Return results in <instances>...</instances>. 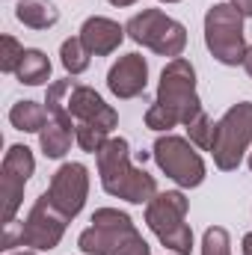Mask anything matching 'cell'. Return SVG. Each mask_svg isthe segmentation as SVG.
<instances>
[{"mask_svg":"<svg viewBox=\"0 0 252 255\" xmlns=\"http://www.w3.org/2000/svg\"><path fill=\"white\" fill-rule=\"evenodd\" d=\"M9 122L12 128L24 130V133H42V128L48 125V110L36 101H18L12 110H9Z\"/></svg>","mask_w":252,"mask_h":255,"instance_id":"2e32d148","label":"cell"},{"mask_svg":"<svg viewBox=\"0 0 252 255\" xmlns=\"http://www.w3.org/2000/svg\"><path fill=\"white\" fill-rule=\"evenodd\" d=\"M0 71H6V74H15L18 71V65L24 60V48L18 45V39H12V36H3L0 39Z\"/></svg>","mask_w":252,"mask_h":255,"instance_id":"7402d4cb","label":"cell"},{"mask_svg":"<svg viewBox=\"0 0 252 255\" xmlns=\"http://www.w3.org/2000/svg\"><path fill=\"white\" fill-rule=\"evenodd\" d=\"M71 139H74V133L63 128L57 119H51L48 125L42 128V133H39V142H42V151H45V157H63L65 151L71 148Z\"/></svg>","mask_w":252,"mask_h":255,"instance_id":"ac0fdd59","label":"cell"},{"mask_svg":"<svg viewBox=\"0 0 252 255\" xmlns=\"http://www.w3.org/2000/svg\"><path fill=\"white\" fill-rule=\"evenodd\" d=\"M98 175H101V187L110 196H119L133 205H148L157 193L154 178L145 169H136L130 163V145L122 136H113L101 145L98 151Z\"/></svg>","mask_w":252,"mask_h":255,"instance_id":"7a4b0ae2","label":"cell"},{"mask_svg":"<svg viewBox=\"0 0 252 255\" xmlns=\"http://www.w3.org/2000/svg\"><path fill=\"white\" fill-rule=\"evenodd\" d=\"M65 223H68V217L54 208V202L48 199V193H42L24 223L6 226L3 241H0V250L33 247V250L48 253V250L60 247V241H63V235H65Z\"/></svg>","mask_w":252,"mask_h":255,"instance_id":"5b68a950","label":"cell"},{"mask_svg":"<svg viewBox=\"0 0 252 255\" xmlns=\"http://www.w3.org/2000/svg\"><path fill=\"white\" fill-rule=\"evenodd\" d=\"M163 3H178V0H163Z\"/></svg>","mask_w":252,"mask_h":255,"instance_id":"83f0119b","label":"cell"},{"mask_svg":"<svg viewBox=\"0 0 252 255\" xmlns=\"http://www.w3.org/2000/svg\"><path fill=\"white\" fill-rule=\"evenodd\" d=\"M241 65L247 68V74H250V77H252V45H250V48H247V54H244V63H241Z\"/></svg>","mask_w":252,"mask_h":255,"instance_id":"cb8c5ba5","label":"cell"},{"mask_svg":"<svg viewBox=\"0 0 252 255\" xmlns=\"http://www.w3.org/2000/svg\"><path fill=\"white\" fill-rule=\"evenodd\" d=\"M113 6H130V3H136V0H110Z\"/></svg>","mask_w":252,"mask_h":255,"instance_id":"484cf974","label":"cell"},{"mask_svg":"<svg viewBox=\"0 0 252 255\" xmlns=\"http://www.w3.org/2000/svg\"><path fill=\"white\" fill-rule=\"evenodd\" d=\"M244 255H252V232L244 238Z\"/></svg>","mask_w":252,"mask_h":255,"instance_id":"d4e9b609","label":"cell"},{"mask_svg":"<svg viewBox=\"0 0 252 255\" xmlns=\"http://www.w3.org/2000/svg\"><path fill=\"white\" fill-rule=\"evenodd\" d=\"M187 133H190V142H193V145H199V148L211 151V145H214V133H217V125L211 122V116H208V113H202L199 119H193V122L187 125Z\"/></svg>","mask_w":252,"mask_h":255,"instance_id":"ffe728a7","label":"cell"},{"mask_svg":"<svg viewBox=\"0 0 252 255\" xmlns=\"http://www.w3.org/2000/svg\"><path fill=\"white\" fill-rule=\"evenodd\" d=\"M15 255H36V253H15Z\"/></svg>","mask_w":252,"mask_h":255,"instance_id":"4316f807","label":"cell"},{"mask_svg":"<svg viewBox=\"0 0 252 255\" xmlns=\"http://www.w3.org/2000/svg\"><path fill=\"white\" fill-rule=\"evenodd\" d=\"M250 142H252V104L241 101V104L229 107V113L217 122L214 145H211L214 163L223 172L238 169L241 160H244V151L250 148Z\"/></svg>","mask_w":252,"mask_h":255,"instance_id":"9c48e42d","label":"cell"},{"mask_svg":"<svg viewBox=\"0 0 252 255\" xmlns=\"http://www.w3.org/2000/svg\"><path fill=\"white\" fill-rule=\"evenodd\" d=\"M86 193H89V172L83 163H63L48 187V199L54 202V208L65 214L68 220L77 217L86 205Z\"/></svg>","mask_w":252,"mask_h":255,"instance_id":"7c38bea8","label":"cell"},{"mask_svg":"<svg viewBox=\"0 0 252 255\" xmlns=\"http://www.w3.org/2000/svg\"><path fill=\"white\" fill-rule=\"evenodd\" d=\"M154 160L178 187H199L205 181V160L193 151V145L187 139H181V136H172V133L157 136Z\"/></svg>","mask_w":252,"mask_h":255,"instance_id":"8fae6325","label":"cell"},{"mask_svg":"<svg viewBox=\"0 0 252 255\" xmlns=\"http://www.w3.org/2000/svg\"><path fill=\"white\" fill-rule=\"evenodd\" d=\"M77 247L86 255H151L130 217L116 208H98L92 214V226L80 232Z\"/></svg>","mask_w":252,"mask_h":255,"instance_id":"3957f363","label":"cell"},{"mask_svg":"<svg viewBox=\"0 0 252 255\" xmlns=\"http://www.w3.org/2000/svg\"><path fill=\"white\" fill-rule=\"evenodd\" d=\"M250 169H252V157H250Z\"/></svg>","mask_w":252,"mask_h":255,"instance_id":"f1b7e54d","label":"cell"},{"mask_svg":"<svg viewBox=\"0 0 252 255\" xmlns=\"http://www.w3.org/2000/svg\"><path fill=\"white\" fill-rule=\"evenodd\" d=\"M229 3H232L244 18H252V0H229Z\"/></svg>","mask_w":252,"mask_h":255,"instance_id":"603a6c76","label":"cell"},{"mask_svg":"<svg viewBox=\"0 0 252 255\" xmlns=\"http://www.w3.org/2000/svg\"><path fill=\"white\" fill-rule=\"evenodd\" d=\"M122 39H125V27H119L116 21H110V18H86L83 21V27H80V42L86 45V51L89 54H95V57H107V54H113L119 45H122Z\"/></svg>","mask_w":252,"mask_h":255,"instance_id":"5bb4252c","label":"cell"},{"mask_svg":"<svg viewBox=\"0 0 252 255\" xmlns=\"http://www.w3.org/2000/svg\"><path fill=\"white\" fill-rule=\"evenodd\" d=\"M145 83H148V63L139 54L119 57V63L107 74V86L116 98H136L139 92H145Z\"/></svg>","mask_w":252,"mask_h":255,"instance_id":"4fadbf2b","label":"cell"},{"mask_svg":"<svg viewBox=\"0 0 252 255\" xmlns=\"http://www.w3.org/2000/svg\"><path fill=\"white\" fill-rule=\"evenodd\" d=\"M184 217H187V196L181 190L154 193V199L145 208L148 229L175 255H190V250H193V232L184 223Z\"/></svg>","mask_w":252,"mask_h":255,"instance_id":"8992f818","label":"cell"},{"mask_svg":"<svg viewBox=\"0 0 252 255\" xmlns=\"http://www.w3.org/2000/svg\"><path fill=\"white\" fill-rule=\"evenodd\" d=\"M205 110H202V101L196 92V68L178 57L160 71L157 98L145 110V125L151 130H169L175 125L187 128Z\"/></svg>","mask_w":252,"mask_h":255,"instance_id":"6da1fadb","label":"cell"},{"mask_svg":"<svg viewBox=\"0 0 252 255\" xmlns=\"http://www.w3.org/2000/svg\"><path fill=\"white\" fill-rule=\"evenodd\" d=\"M205 45L223 65L244 63V15L232 3H214L205 15Z\"/></svg>","mask_w":252,"mask_h":255,"instance_id":"ba28073f","label":"cell"},{"mask_svg":"<svg viewBox=\"0 0 252 255\" xmlns=\"http://www.w3.org/2000/svg\"><path fill=\"white\" fill-rule=\"evenodd\" d=\"M125 33L136 45H145L148 51H154L160 57H172V60H178L181 51L187 48L184 24L163 15L160 9H142L139 15H133L125 24Z\"/></svg>","mask_w":252,"mask_h":255,"instance_id":"52a82bcc","label":"cell"},{"mask_svg":"<svg viewBox=\"0 0 252 255\" xmlns=\"http://www.w3.org/2000/svg\"><path fill=\"white\" fill-rule=\"evenodd\" d=\"M60 57H63V65L68 74H83L86 68H89V51H86V45L80 42V36L77 39H65L63 48H60Z\"/></svg>","mask_w":252,"mask_h":255,"instance_id":"d6986e66","label":"cell"},{"mask_svg":"<svg viewBox=\"0 0 252 255\" xmlns=\"http://www.w3.org/2000/svg\"><path fill=\"white\" fill-rule=\"evenodd\" d=\"M33 169H36L33 151L27 145H9V151L3 157V175H0V220H3V229L15 223V214L21 208L24 187H27Z\"/></svg>","mask_w":252,"mask_h":255,"instance_id":"30bf717a","label":"cell"},{"mask_svg":"<svg viewBox=\"0 0 252 255\" xmlns=\"http://www.w3.org/2000/svg\"><path fill=\"white\" fill-rule=\"evenodd\" d=\"M15 77H18L21 83H27V86H39V83H45V80L51 77V60H48L42 51L30 48V51H24V60L18 65Z\"/></svg>","mask_w":252,"mask_h":255,"instance_id":"e0dca14e","label":"cell"},{"mask_svg":"<svg viewBox=\"0 0 252 255\" xmlns=\"http://www.w3.org/2000/svg\"><path fill=\"white\" fill-rule=\"evenodd\" d=\"M15 18L30 30H48L60 21V12L51 0H21L15 9Z\"/></svg>","mask_w":252,"mask_h":255,"instance_id":"9a60e30c","label":"cell"},{"mask_svg":"<svg viewBox=\"0 0 252 255\" xmlns=\"http://www.w3.org/2000/svg\"><path fill=\"white\" fill-rule=\"evenodd\" d=\"M65 107L71 113V119H77V130H74V142L89 151V154H98L101 145L110 139L107 133L119 125V116L116 110L89 86H80L74 83L68 89V98H65Z\"/></svg>","mask_w":252,"mask_h":255,"instance_id":"277c9868","label":"cell"},{"mask_svg":"<svg viewBox=\"0 0 252 255\" xmlns=\"http://www.w3.org/2000/svg\"><path fill=\"white\" fill-rule=\"evenodd\" d=\"M202 255H232V238L223 226H214L202 238Z\"/></svg>","mask_w":252,"mask_h":255,"instance_id":"44dd1931","label":"cell"}]
</instances>
